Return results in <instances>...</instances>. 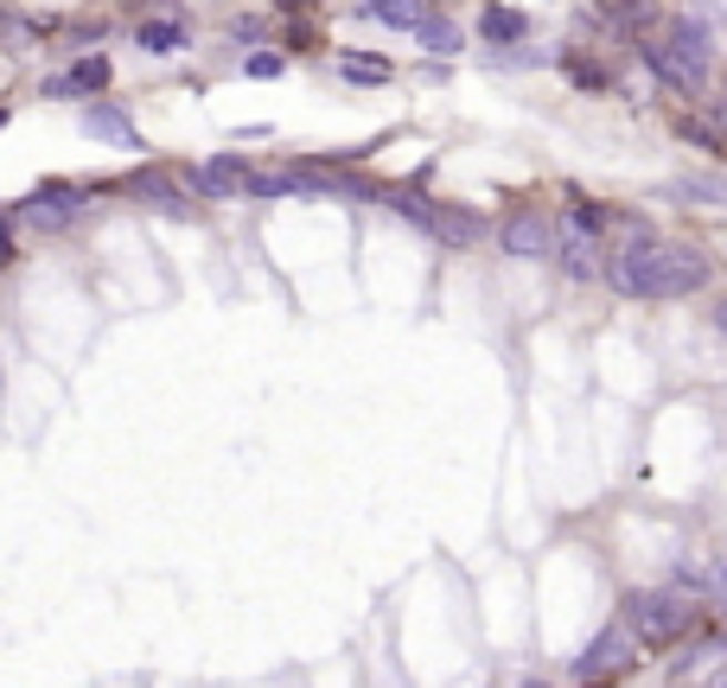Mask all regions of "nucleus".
<instances>
[{
  "label": "nucleus",
  "instance_id": "f257e3e1",
  "mask_svg": "<svg viewBox=\"0 0 727 688\" xmlns=\"http://www.w3.org/2000/svg\"><path fill=\"white\" fill-rule=\"evenodd\" d=\"M613 287L625 300H683L708 280V255L696 243H657V236H632L613 255Z\"/></svg>",
  "mask_w": 727,
  "mask_h": 688
},
{
  "label": "nucleus",
  "instance_id": "f03ea898",
  "mask_svg": "<svg viewBox=\"0 0 727 688\" xmlns=\"http://www.w3.org/2000/svg\"><path fill=\"white\" fill-rule=\"evenodd\" d=\"M645 64L664 76L670 90H702L708 71H715V32L683 13V20H670V32H664L657 45H645Z\"/></svg>",
  "mask_w": 727,
  "mask_h": 688
},
{
  "label": "nucleus",
  "instance_id": "7ed1b4c3",
  "mask_svg": "<svg viewBox=\"0 0 727 688\" xmlns=\"http://www.w3.org/2000/svg\"><path fill=\"white\" fill-rule=\"evenodd\" d=\"M625 618H632V631L645 637V644H676V637L689 631L696 606H689L683 593H632V599H625Z\"/></svg>",
  "mask_w": 727,
  "mask_h": 688
},
{
  "label": "nucleus",
  "instance_id": "20e7f679",
  "mask_svg": "<svg viewBox=\"0 0 727 688\" xmlns=\"http://www.w3.org/2000/svg\"><path fill=\"white\" fill-rule=\"evenodd\" d=\"M638 644H645V637L632 631V618H620V625H606V631H600L594 644L574 657V676H581V682L613 676V669H625V663H632V650H638Z\"/></svg>",
  "mask_w": 727,
  "mask_h": 688
},
{
  "label": "nucleus",
  "instance_id": "39448f33",
  "mask_svg": "<svg viewBox=\"0 0 727 688\" xmlns=\"http://www.w3.org/2000/svg\"><path fill=\"white\" fill-rule=\"evenodd\" d=\"M555 229H549V217L543 210H511L504 217V249L511 255H523V261H543V255H555Z\"/></svg>",
  "mask_w": 727,
  "mask_h": 688
},
{
  "label": "nucleus",
  "instance_id": "423d86ee",
  "mask_svg": "<svg viewBox=\"0 0 727 688\" xmlns=\"http://www.w3.org/2000/svg\"><path fill=\"white\" fill-rule=\"evenodd\" d=\"M256 185V173L236 160V153H217V160H205V173H198V192L205 198H243Z\"/></svg>",
  "mask_w": 727,
  "mask_h": 688
},
{
  "label": "nucleus",
  "instance_id": "0eeeda50",
  "mask_svg": "<svg viewBox=\"0 0 727 688\" xmlns=\"http://www.w3.org/2000/svg\"><path fill=\"white\" fill-rule=\"evenodd\" d=\"M594 236H600V229H587V224H574V217H569L562 243H555V255H562V268H569V275H581V280L600 275V243H594Z\"/></svg>",
  "mask_w": 727,
  "mask_h": 688
},
{
  "label": "nucleus",
  "instance_id": "6e6552de",
  "mask_svg": "<svg viewBox=\"0 0 727 688\" xmlns=\"http://www.w3.org/2000/svg\"><path fill=\"white\" fill-rule=\"evenodd\" d=\"M78 192H64V185H45V192H32L27 204H20V217L27 224H39V229H58V224H71L78 217Z\"/></svg>",
  "mask_w": 727,
  "mask_h": 688
},
{
  "label": "nucleus",
  "instance_id": "1a4fd4ad",
  "mask_svg": "<svg viewBox=\"0 0 727 688\" xmlns=\"http://www.w3.org/2000/svg\"><path fill=\"white\" fill-rule=\"evenodd\" d=\"M83 134L90 141H109V147H141V134H134V122L122 115V109H83Z\"/></svg>",
  "mask_w": 727,
  "mask_h": 688
},
{
  "label": "nucleus",
  "instance_id": "9d476101",
  "mask_svg": "<svg viewBox=\"0 0 727 688\" xmlns=\"http://www.w3.org/2000/svg\"><path fill=\"white\" fill-rule=\"evenodd\" d=\"M670 192L689 204H727V173H689V178H676Z\"/></svg>",
  "mask_w": 727,
  "mask_h": 688
},
{
  "label": "nucleus",
  "instance_id": "9b49d317",
  "mask_svg": "<svg viewBox=\"0 0 727 688\" xmlns=\"http://www.w3.org/2000/svg\"><path fill=\"white\" fill-rule=\"evenodd\" d=\"M134 45H141V51H180L185 45V25L180 20H141V25H134Z\"/></svg>",
  "mask_w": 727,
  "mask_h": 688
},
{
  "label": "nucleus",
  "instance_id": "f8f14e48",
  "mask_svg": "<svg viewBox=\"0 0 727 688\" xmlns=\"http://www.w3.org/2000/svg\"><path fill=\"white\" fill-rule=\"evenodd\" d=\"M479 32H485L492 45H518V39L530 32V25H523V13H511V7H485V20H479Z\"/></svg>",
  "mask_w": 727,
  "mask_h": 688
},
{
  "label": "nucleus",
  "instance_id": "ddd939ff",
  "mask_svg": "<svg viewBox=\"0 0 727 688\" xmlns=\"http://www.w3.org/2000/svg\"><path fill=\"white\" fill-rule=\"evenodd\" d=\"M364 13L383 25H421V7L416 0H364Z\"/></svg>",
  "mask_w": 727,
  "mask_h": 688
},
{
  "label": "nucleus",
  "instance_id": "4468645a",
  "mask_svg": "<svg viewBox=\"0 0 727 688\" xmlns=\"http://www.w3.org/2000/svg\"><path fill=\"white\" fill-rule=\"evenodd\" d=\"M416 32H421V45L434 51V58H453V51H460V32H453L447 20H421Z\"/></svg>",
  "mask_w": 727,
  "mask_h": 688
},
{
  "label": "nucleus",
  "instance_id": "2eb2a0df",
  "mask_svg": "<svg viewBox=\"0 0 727 688\" xmlns=\"http://www.w3.org/2000/svg\"><path fill=\"white\" fill-rule=\"evenodd\" d=\"M338 71L358 76V83H383V76H390V64H383V58H364V51H345V58H338Z\"/></svg>",
  "mask_w": 727,
  "mask_h": 688
},
{
  "label": "nucleus",
  "instance_id": "dca6fc26",
  "mask_svg": "<svg viewBox=\"0 0 727 688\" xmlns=\"http://www.w3.org/2000/svg\"><path fill=\"white\" fill-rule=\"evenodd\" d=\"M103 83H109V58H83V64L64 76L58 90H103Z\"/></svg>",
  "mask_w": 727,
  "mask_h": 688
},
{
  "label": "nucleus",
  "instance_id": "f3484780",
  "mask_svg": "<svg viewBox=\"0 0 727 688\" xmlns=\"http://www.w3.org/2000/svg\"><path fill=\"white\" fill-rule=\"evenodd\" d=\"M281 71V58H275V51H256V58H249V76H275Z\"/></svg>",
  "mask_w": 727,
  "mask_h": 688
},
{
  "label": "nucleus",
  "instance_id": "a211bd4d",
  "mask_svg": "<svg viewBox=\"0 0 727 688\" xmlns=\"http://www.w3.org/2000/svg\"><path fill=\"white\" fill-rule=\"evenodd\" d=\"M0 261H13V243H7V229H0Z\"/></svg>",
  "mask_w": 727,
  "mask_h": 688
},
{
  "label": "nucleus",
  "instance_id": "6ab92c4d",
  "mask_svg": "<svg viewBox=\"0 0 727 688\" xmlns=\"http://www.w3.org/2000/svg\"><path fill=\"white\" fill-rule=\"evenodd\" d=\"M715 326H721V331H727V300H721V306H715Z\"/></svg>",
  "mask_w": 727,
  "mask_h": 688
},
{
  "label": "nucleus",
  "instance_id": "aec40b11",
  "mask_svg": "<svg viewBox=\"0 0 727 688\" xmlns=\"http://www.w3.org/2000/svg\"><path fill=\"white\" fill-rule=\"evenodd\" d=\"M721 599H727V567H721Z\"/></svg>",
  "mask_w": 727,
  "mask_h": 688
}]
</instances>
